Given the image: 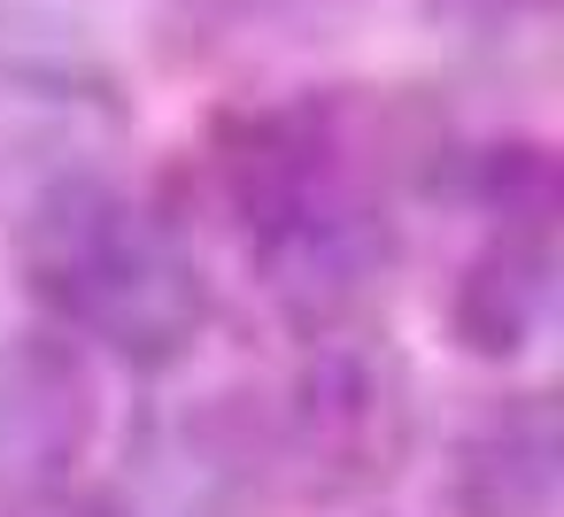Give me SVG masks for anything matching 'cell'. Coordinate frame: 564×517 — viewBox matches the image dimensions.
Here are the masks:
<instances>
[{
  "label": "cell",
  "instance_id": "obj_1",
  "mask_svg": "<svg viewBox=\"0 0 564 517\" xmlns=\"http://www.w3.org/2000/svg\"><path fill=\"white\" fill-rule=\"evenodd\" d=\"M248 271L310 340L348 332L394 271V209L333 109H271L225 147Z\"/></svg>",
  "mask_w": 564,
  "mask_h": 517
},
{
  "label": "cell",
  "instance_id": "obj_2",
  "mask_svg": "<svg viewBox=\"0 0 564 517\" xmlns=\"http://www.w3.org/2000/svg\"><path fill=\"white\" fill-rule=\"evenodd\" d=\"M17 255L40 309L132 371H171L209 332V278L186 232L117 178H55L32 201Z\"/></svg>",
  "mask_w": 564,
  "mask_h": 517
},
{
  "label": "cell",
  "instance_id": "obj_3",
  "mask_svg": "<svg viewBox=\"0 0 564 517\" xmlns=\"http://www.w3.org/2000/svg\"><path fill=\"white\" fill-rule=\"evenodd\" d=\"M317 355L286 386V402L263 417L271 432V471H294L310 494H356L379 486L402 463L410 440V386L394 355L356 348L348 332L310 340Z\"/></svg>",
  "mask_w": 564,
  "mask_h": 517
},
{
  "label": "cell",
  "instance_id": "obj_4",
  "mask_svg": "<svg viewBox=\"0 0 564 517\" xmlns=\"http://www.w3.org/2000/svg\"><path fill=\"white\" fill-rule=\"evenodd\" d=\"M263 479H271L263 409L209 394L202 409L155 425L140 455V517H240Z\"/></svg>",
  "mask_w": 564,
  "mask_h": 517
},
{
  "label": "cell",
  "instance_id": "obj_5",
  "mask_svg": "<svg viewBox=\"0 0 564 517\" xmlns=\"http://www.w3.org/2000/svg\"><path fill=\"white\" fill-rule=\"evenodd\" d=\"M556 309V240H549V201L510 209L487 248L464 263L456 294H448V332L464 355L479 363H510L549 332Z\"/></svg>",
  "mask_w": 564,
  "mask_h": 517
},
{
  "label": "cell",
  "instance_id": "obj_6",
  "mask_svg": "<svg viewBox=\"0 0 564 517\" xmlns=\"http://www.w3.org/2000/svg\"><path fill=\"white\" fill-rule=\"evenodd\" d=\"M94 432V378L63 340L0 348V486H47Z\"/></svg>",
  "mask_w": 564,
  "mask_h": 517
},
{
  "label": "cell",
  "instance_id": "obj_7",
  "mask_svg": "<svg viewBox=\"0 0 564 517\" xmlns=\"http://www.w3.org/2000/svg\"><path fill=\"white\" fill-rule=\"evenodd\" d=\"M456 502H464V517H549V502H556V425H549L541 402L495 417L464 448Z\"/></svg>",
  "mask_w": 564,
  "mask_h": 517
},
{
  "label": "cell",
  "instance_id": "obj_8",
  "mask_svg": "<svg viewBox=\"0 0 564 517\" xmlns=\"http://www.w3.org/2000/svg\"><path fill=\"white\" fill-rule=\"evenodd\" d=\"M232 24H263V16H302V9H333V0H209Z\"/></svg>",
  "mask_w": 564,
  "mask_h": 517
}]
</instances>
